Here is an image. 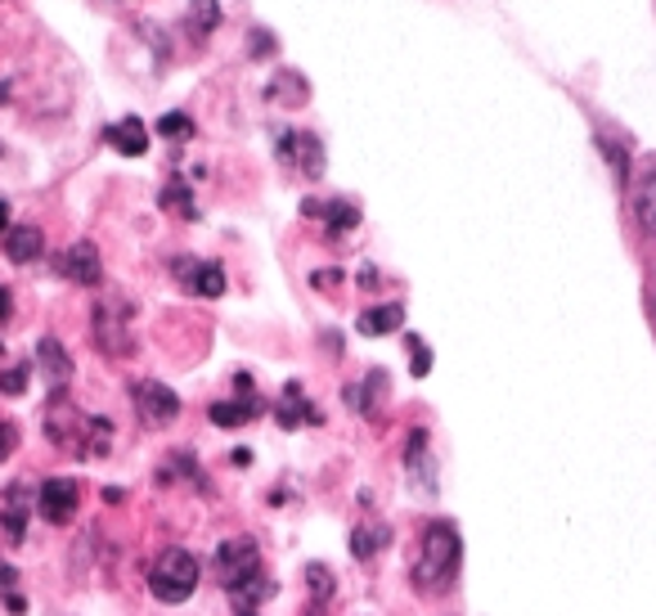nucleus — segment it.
<instances>
[{
	"label": "nucleus",
	"mask_w": 656,
	"mask_h": 616,
	"mask_svg": "<svg viewBox=\"0 0 656 616\" xmlns=\"http://www.w3.org/2000/svg\"><path fill=\"white\" fill-rule=\"evenodd\" d=\"M400 324H405V306L387 302V306H369V311H360L355 334H364V338H387V334H396V329H400Z\"/></svg>",
	"instance_id": "f8f14e48"
},
{
	"label": "nucleus",
	"mask_w": 656,
	"mask_h": 616,
	"mask_svg": "<svg viewBox=\"0 0 656 616\" xmlns=\"http://www.w3.org/2000/svg\"><path fill=\"white\" fill-rule=\"evenodd\" d=\"M158 131H162L167 140H180V144H185V140H194V122H190L185 113H167V118L158 122Z\"/></svg>",
	"instance_id": "5701e85b"
},
{
	"label": "nucleus",
	"mask_w": 656,
	"mask_h": 616,
	"mask_svg": "<svg viewBox=\"0 0 656 616\" xmlns=\"http://www.w3.org/2000/svg\"><path fill=\"white\" fill-rule=\"evenodd\" d=\"M262 414V401H216V406H207V419L216 423V427H243V423H252Z\"/></svg>",
	"instance_id": "2eb2a0df"
},
{
	"label": "nucleus",
	"mask_w": 656,
	"mask_h": 616,
	"mask_svg": "<svg viewBox=\"0 0 656 616\" xmlns=\"http://www.w3.org/2000/svg\"><path fill=\"white\" fill-rule=\"evenodd\" d=\"M185 23H190V36H194V41H203V36L216 32V23H221V5H216V0H194Z\"/></svg>",
	"instance_id": "a211bd4d"
},
{
	"label": "nucleus",
	"mask_w": 656,
	"mask_h": 616,
	"mask_svg": "<svg viewBox=\"0 0 656 616\" xmlns=\"http://www.w3.org/2000/svg\"><path fill=\"white\" fill-rule=\"evenodd\" d=\"M104 144H113V149L126 154V158H139L144 149H149V131H144L139 118H126V122L104 126Z\"/></svg>",
	"instance_id": "ddd939ff"
},
{
	"label": "nucleus",
	"mask_w": 656,
	"mask_h": 616,
	"mask_svg": "<svg viewBox=\"0 0 656 616\" xmlns=\"http://www.w3.org/2000/svg\"><path fill=\"white\" fill-rule=\"evenodd\" d=\"M459 558H463V540L459 527L436 518L423 531V545H418V563H414V585L423 594H446L459 576Z\"/></svg>",
	"instance_id": "f257e3e1"
},
{
	"label": "nucleus",
	"mask_w": 656,
	"mask_h": 616,
	"mask_svg": "<svg viewBox=\"0 0 656 616\" xmlns=\"http://www.w3.org/2000/svg\"><path fill=\"white\" fill-rule=\"evenodd\" d=\"M270 99H283V104H306V82L297 77V72H279V77L270 82Z\"/></svg>",
	"instance_id": "aec40b11"
},
{
	"label": "nucleus",
	"mask_w": 656,
	"mask_h": 616,
	"mask_svg": "<svg viewBox=\"0 0 656 616\" xmlns=\"http://www.w3.org/2000/svg\"><path fill=\"white\" fill-rule=\"evenodd\" d=\"M239 616H257V607H239Z\"/></svg>",
	"instance_id": "72a5a7b5"
},
{
	"label": "nucleus",
	"mask_w": 656,
	"mask_h": 616,
	"mask_svg": "<svg viewBox=\"0 0 656 616\" xmlns=\"http://www.w3.org/2000/svg\"><path fill=\"white\" fill-rule=\"evenodd\" d=\"M10 95V82H0V99H5Z\"/></svg>",
	"instance_id": "f704fd0d"
},
{
	"label": "nucleus",
	"mask_w": 656,
	"mask_h": 616,
	"mask_svg": "<svg viewBox=\"0 0 656 616\" xmlns=\"http://www.w3.org/2000/svg\"><path fill=\"white\" fill-rule=\"evenodd\" d=\"M46 252V234L36 230V226H10V234H5V257L14 262V266H27V262H36Z\"/></svg>",
	"instance_id": "4468645a"
},
{
	"label": "nucleus",
	"mask_w": 656,
	"mask_h": 616,
	"mask_svg": "<svg viewBox=\"0 0 656 616\" xmlns=\"http://www.w3.org/2000/svg\"><path fill=\"white\" fill-rule=\"evenodd\" d=\"M634 212H639V226H643L647 234H656V176H647L643 185H639V194H634Z\"/></svg>",
	"instance_id": "6ab92c4d"
},
{
	"label": "nucleus",
	"mask_w": 656,
	"mask_h": 616,
	"mask_svg": "<svg viewBox=\"0 0 656 616\" xmlns=\"http://www.w3.org/2000/svg\"><path fill=\"white\" fill-rule=\"evenodd\" d=\"M0 234H10V203L0 198Z\"/></svg>",
	"instance_id": "2f4dec72"
},
{
	"label": "nucleus",
	"mask_w": 656,
	"mask_h": 616,
	"mask_svg": "<svg viewBox=\"0 0 656 616\" xmlns=\"http://www.w3.org/2000/svg\"><path fill=\"white\" fill-rule=\"evenodd\" d=\"M149 590L158 603H185L198 590V558L190 549H162L149 567Z\"/></svg>",
	"instance_id": "f03ea898"
},
{
	"label": "nucleus",
	"mask_w": 656,
	"mask_h": 616,
	"mask_svg": "<svg viewBox=\"0 0 656 616\" xmlns=\"http://www.w3.org/2000/svg\"><path fill=\"white\" fill-rule=\"evenodd\" d=\"M175 279L190 288L198 298H221L226 293V266L221 262H194V257H180L175 266Z\"/></svg>",
	"instance_id": "0eeeda50"
},
{
	"label": "nucleus",
	"mask_w": 656,
	"mask_h": 616,
	"mask_svg": "<svg viewBox=\"0 0 656 616\" xmlns=\"http://www.w3.org/2000/svg\"><path fill=\"white\" fill-rule=\"evenodd\" d=\"M387 545H391V527H387V522H374V527H355V535H351V554H355L360 563L378 558V554H382Z\"/></svg>",
	"instance_id": "dca6fc26"
},
{
	"label": "nucleus",
	"mask_w": 656,
	"mask_h": 616,
	"mask_svg": "<svg viewBox=\"0 0 656 616\" xmlns=\"http://www.w3.org/2000/svg\"><path fill=\"white\" fill-rule=\"evenodd\" d=\"M405 342H410V374H414V378H427V374H432V351H427L423 338H414V334H410Z\"/></svg>",
	"instance_id": "b1692460"
},
{
	"label": "nucleus",
	"mask_w": 656,
	"mask_h": 616,
	"mask_svg": "<svg viewBox=\"0 0 656 616\" xmlns=\"http://www.w3.org/2000/svg\"><path fill=\"white\" fill-rule=\"evenodd\" d=\"M95 342L108 355H126L135 347V338H131V306L122 298H104L95 306Z\"/></svg>",
	"instance_id": "20e7f679"
},
{
	"label": "nucleus",
	"mask_w": 656,
	"mask_h": 616,
	"mask_svg": "<svg viewBox=\"0 0 656 616\" xmlns=\"http://www.w3.org/2000/svg\"><path fill=\"white\" fill-rule=\"evenodd\" d=\"M302 212L306 216H324L328 221V239H338V234H347V230H355L360 226V207L355 203H315V198H306L302 203Z\"/></svg>",
	"instance_id": "9d476101"
},
{
	"label": "nucleus",
	"mask_w": 656,
	"mask_h": 616,
	"mask_svg": "<svg viewBox=\"0 0 656 616\" xmlns=\"http://www.w3.org/2000/svg\"><path fill=\"white\" fill-rule=\"evenodd\" d=\"M36 365H41V374L50 378L54 391H63V383L72 378V360H68V351H63L59 338H41V342H36Z\"/></svg>",
	"instance_id": "9b49d317"
},
{
	"label": "nucleus",
	"mask_w": 656,
	"mask_h": 616,
	"mask_svg": "<svg viewBox=\"0 0 656 616\" xmlns=\"http://www.w3.org/2000/svg\"><path fill=\"white\" fill-rule=\"evenodd\" d=\"M23 495H27V486H14V491H10V504H5V531H10V540H14V545L23 540V527H27Z\"/></svg>",
	"instance_id": "412c9836"
},
{
	"label": "nucleus",
	"mask_w": 656,
	"mask_h": 616,
	"mask_svg": "<svg viewBox=\"0 0 656 616\" xmlns=\"http://www.w3.org/2000/svg\"><path fill=\"white\" fill-rule=\"evenodd\" d=\"M54 270L63 275V279H72V283H99L104 279V266H99V252H95V243H72L68 252H59L54 257Z\"/></svg>",
	"instance_id": "6e6552de"
},
{
	"label": "nucleus",
	"mask_w": 656,
	"mask_h": 616,
	"mask_svg": "<svg viewBox=\"0 0 656 616\" xmlns=\"http://www.w3.org/2000/svg\"><path fill=\"white\" fill-rule=\"evenodd\" d=\"M405 463H410V473H414V482L423 486H432V459H427V432L423 427H414L410 432V450H405Z\"/></svg>",
	"instance_id": "f3484780"
},
{
	"label": "nucleus",
	"mask_w": 656,
	"mask_h": 616,
	"mask_svg": "<svg viewBox=\"0 0 656 616\" xmlns=\"http://www.w3.org/2000/svg\"><path fill=\"white\" fill-rule=\"evenodd\" d=\"M14 585H19V571L0 563V590H10V594H14Z\"/></svg>",
	"instance_id": "c85d7f7f"
},
{
	"label": "nucleus",
	"mask_w": 656,
	"mask_h": 616,
	"mask_svg": "<svg viewBox=\"0 0 656 616\" xmlns=\"http://www.w3.org/2000/svg\"><path fill=\"white\" fill-rule=\"evenodd\" d=\"M270 50H275V36H270V32H252V55L266 59Z\"/></svg>",
	"instance_id": "cd10ccee"
},
{
	"label": "nucleus",
	"mask_w": 656,
	"mask_h": 616,
	"mask_svg": "<svg viewBox=\"0 0 656 616\" xmlns=\"http://www.w3.org/2000/svg\"><path fill=\"white\" fill-rule=\"evenodd\" d=\"M216 576H221V585L230 594L247 590L252 581H262V554L252 540H226L221 549H216Z\"/></svg>",
	"instance_id": "7ed1b4c3"
},
{
	"label": "nucleus",
	"mask_w": 656,
	"mask_h": 616,
	"mask_svg": "<svg viewBox=\"0 0 656 616\" xmlns=\"http://www.w3.org/2000/svg\"><path fill=\"white\" fill-rule=\"evenodd\" d=\"M5 607H10V612H27V603H23V594H10V599H5Z\"/></svg>",
	"instance_id": "473e14b6"
},
{
	"label": "nucleus",
	"mask_w": 656,
	"mask_h": 616,
	"mask_svg": "<svg viewBox=\"0 0 656 616\" xmlns=\"http://www.w3.org/2000/svg\"><path fill=\"white\" fill-rule=\"evenodd\" d=\"M131 401H135L139 419L149 423V427H162V423H171L180 414V396L167 383H154V378L131 383Z\"/></svg>",
	"instance_id": "39448f33"
},
{
	"label": "nucleus",
	"mask_w": 656,
	"mask_h": 616,
	"mask_svg": "<svg viewBox=\"0 0 656 616\" xmlns=\"http://www.w3.org/2000/svg\"><path fill=\"white\" fill-rule=\"evenodd\" d=\"M14 450H19V427L0 419V463H5V459H10Z\"/></svg>",
	"instance_id": "bb28decb"
},
{
	"label": "nucleus",
	"mask_w": 656,
	"mask_h": 616,
	"mask_svg": "<svg viewBox=\"0 0 656 616\" xmlns=\"http://www.w3.org/2000/svg\"><path fill=\"white\" fill-rule=\"evenodd\" d=\"M27 378H32V370H27V365L5 370V374H0V396H23V391H27Z\"/></svg>",
	"instance_id": "393cba45"
},
{
	"label": "nucleus",
	"mask_w": 656,
	"mask_h": 616,
	"mask_svg": "<svg viewBox=\"0 0 656 616\" xmlns=\"http://www.w3.org/2000/svg\"><path fill=\"white\" fill-rule=\"evenodd\" d=\"M10 311H14V302H10V288H0V319H10Z\"/></svg>",
	"instance_id": "7c9ffc66"
},
{
	"label": "nucleus",
	"mask_w": 656,
	"mask_h": 616,
	"mask_svg": "<svg viewBox=\"0 0 656 616\" xmlns=\"http://www.w3.org/2000/svg\"><path fill=\"white\" fill-rule=\"evenodd\" d=\"M275 419L279 427H297V423H324V414L302 396V383H288L283 396H279V406H275Z\"/></svg>",
	"instance_id": "1a4fd4ad"
},
{
	"label": "nucleus",
	"mask_w": 656,
	"mask_h": 616,
	"mask_svg": "<svg viewBox=\"0 0 656 616\" xmlns=\"http://www.w3.org/2000/svg\"><path fill=\"white\" fill-rule=\"evenodd\" d=\"M306 581H311V594H319V599H333V571H328V567L311 563V567H306Z\"/></svg>",
	"instance_id": "a878e982"
},
{
	"label": "nucleus",
	"mask_w": 656,
	"mask_h": 616,
	"mask_svg": "<svg viewBox=\"0 0 656 616\" xmlns=\"http://www.w3.org/2000/svg\"><path fill=\"white\" fill-rule=\"evenodd\" d=\"M162 207H167V212H180V216H190V221H194V216H198V207H194L190 190L180 185V180H171V185L162 190Z\"/></svg>",
	"instance_id": "4be33fe9"
},
{
	"label": "nucleus",
	"mask_w": 656,
	"mask_h": 616,
	"mask_svg": "<svg viewBox=\"0 0 656 616\" xmlns=\"http://www.w3.org/2000/svg\"><path fill=\"white\" fill-rule=\"evenodd\" d=\"M311 283H315V288H319V283L333 288V283H338V270H319V275H311Z\"/></svg>",
	"instance_id": "c756f323"
},
{
	"label": "nucleus",
	"mask_w": 656,
	"mask_h": 616,
	"mask_svg": "<svg viewBox=\"0 0 656 616\" xmlns=\"http://www.w3.org/2000/svg\"><path fill=\"white\" fill-rule=\"evenodd\" d=\"M77 504H82V495H77V482L72 478H50V482H41V491H36V509H41V518L54 527L72 522Z\"/></svg>",
	"instance_id": "423d86ee"
}]
</instances>
